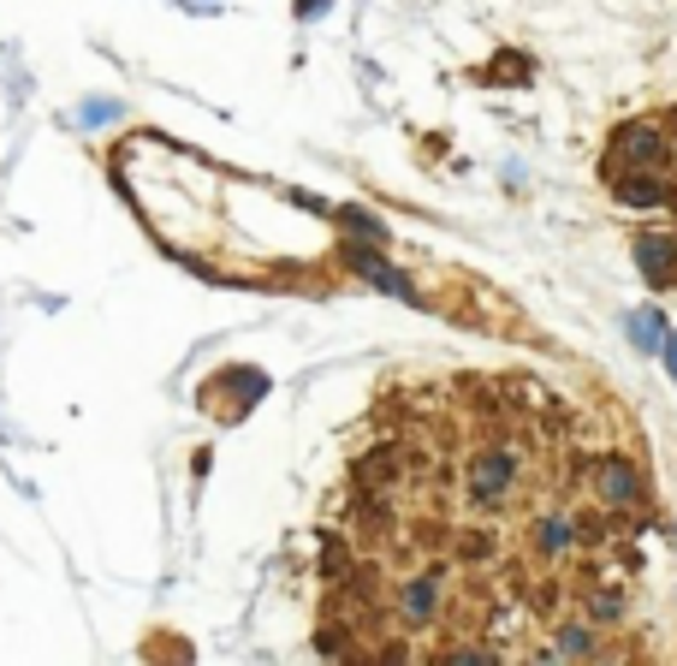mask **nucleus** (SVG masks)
Listing matches in <instances>:
<instances>
[{
    "instance_id": "2",
    "label": "nucleus",
    "mask_w": 677,
    "mask_h": 666,
    "mask_svg": "<svg viewBox=\"0 0 677 666\" xmlns=\"http://www.w3.org/2000/svg\"><path fill=\"white\" fill-rule=\"evenodd\" d=\"M618 156L654 161V156H659V131H654V126H624V131H618Z\"/></svg>"
},
{
    "instance_id": "1",
    "label": "nucleus",
    "mask_w": 677,
    "mask_h": 666,
    "mask_svg": "<svg viewBox=\"0 0 677 666\" xmlns=\"http://www.w3.org/2000/svg\"><path fill=\"white\" fill-rule=\"evenodd\" d=\"M636 262L648 268L654 286H671V280H677V238H641V245H636Z\"/></svg>"
},
{
    "instance_id": "4",
    "label": "nucleus",
    "mask_w": 677,
    "mask_h": 666,
    "mask_svg": "<svg viewBox=\"0 0 677 666\" xmlns=\"http://www.w3.org/2000/svg\"><path fill=\"white\" fill-rule=\"evenodd\" d=\"M606 494H613V500H630V494H636V476L624 470V465H606Z\"/></svg>"
},
{
    "instance_id": "3",
    "label": "nucleus",
    "mask_w": 677,
    "mask_h": 666,
    "mask_svg": "<svg viewBox=\"0 0 677 666\" xmlns=\"http://www.w3.org/2000/svg\"><path fill=\"white\" fill-rule=\"evenodd\" d=\"M618 197L636 202V209H648V202H666V185H659V179H624Z\"/></svg>"
},
{
    "instance_id": "6",
    "label": "nucleus",
    "mask_w": 677,
    "mask_h": 666,
    "mask_svg": "<svg viewBox=\"0 0 677 666\" xmlns=\"http://www.w3.org/2000/svg\"><path fill=\"white\" fill-rule=\"evenodd\" d=\"M541 666H552V660H541Z\"/></svg>"
},
{
    "instance_id": "5",
    "label": "nucleus",
    "mask_w": 677,
    "mask_h": 666,
    "mask_svg": "<svg viewBox=\"0 0 677 666\" xmlns=\"http://www.w3.org/2000/svg\"><path fill=\"white\" fill-rule=\"evenodd\" d=\"M666 364H671V369H677V339H671V346H666Z\"/></svg>"
}]
</instances>
